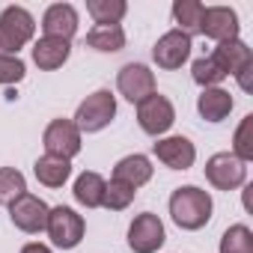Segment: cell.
<instances>
[{"label": "cell", "mask_w": 253, "mask_h": 253, "mask_svg": "<svg viewBox=\"0 0 253 253\" xmlns=\"http://www.w3.org/2000/svg\"><path fill=\"white\" fill-rule=\"evenodd\" d=\"M42 143H45V155L72 161L81 152V131L75 128L72 119H54L42 134Z\"/></svg>", "instance_id": "obj_7"}, {"label": "cell", "mask_w": 253, "mask_h": 253, "mask_svg": "<svg viewBox=\"0 0 253 253\" xmlns=\"http://www.w3.org/2000/svg\"><path fill=\"white\" fill-rule=\"evenodd\" d=\"M191 39L182 33V30H170V33H164L158 42H155V48H152V60L161 66V69H167V72H176V69H182V63L191 57Z\"/></svg>", "instance_id": "obj_11"}, {"label": "cell", "mask_w": 253, "mask_h": 253, "mask_svg": "<svg viewBox=\"0 0 253 253\" xmlns=\"http://www.w3.org/2000/svg\"><path fill=\"white\" fill-rule=\"evenodd\" d=\"M250 128H253V113H247L238 125V131H235V158L238 161H253V140H250Z\"/></svg>", "instance_id": "obj_28"}, {"label": "cell", "mask_w": 253, "mask_h": 253, "mask_svg": "<svg viewBox=\"0 0 253 253\" xmlns=\"http://www.w3.org/2000/svg\"><path fill=\"white\" fill-rule=\"evenodd\" d=\"M48 203L39 200L36 194H24L9 206V217L21 232H42L48 226Z\"/></svg>", "instance_id": "obj_10"}, {"label": "cell", "mask_w": 253, "mask_h": 253, "mask_svg": "<svg viewBox=\"0 0 253 253\" xmlns=\"http://www.w3.org/2000/svg\"><path fill=\"white\" fill-rule=\"evenodd\" d=\"M116 116V98L110 89H95L92 95H86L81 104H78V113H75V128L78 131H101L104 125H110V119Z\"/></svg>", "instance_id": "obj_3"}, {"label": "cell", "mask_w": 253, "mask_h": 253, "mask_svg": "<svg viewBox=\"0 0 253 253\" xmlns=\"http://www.w3.org/2000/svg\"><path fill=\"white\" fill-rule=\"evenodd\" d=\"M86 45L101 51V54H113V51H122L125 48V33L119 24H107V27H92L86 33Z\"/></svg>", "instance_id": "obj_22"}, {"label": "cell", "mask_w": 253, "mask_h": 253, "mask_svg": "<svg viewBox=\"0 0 253 253\" xmlns=\"http://www.w3.org/2000/svg\"><path fill=\"white\" fill-rule=\"evenodd\" d=\"M86 12L92 15L95 27H107V24H119L128 6H125V0H86Z\"/></svg>", "instance_id": "obj_23"}, {"label": "cell", "mask_w": 253, "mask_h": 253, "mask_svg": "<svg viewBox=\"0 0 253 253\" xmlns=\"http://www.w3.org/2000/svg\"><path fill=\"white\" fill-rule=\"evenodd\" d=\"M191 72H194V81H197L203 89H211V86H217V84L226 78V75L214 66V60H211V57H200V60H194Z\"/></svg>", "instance_id": "obj_27"}, {"label": "cell", "mask_w": 253, "mask_h": 253, "mask_svg": "<svg viewBox=\"0 0 253 253\" xmlns=\"http://www.w3.org/2000/svg\"><path fill=\"white\" fill-rule=\"evenodd\" d=\"M36 21L24 6H6L0 12V54L18 57V51L33 39Z\"/></svg>", "instance_id": "obj_2"}, {"label": "cell", "mask_w": 253, "mask_h": 253, "mask_svg": "<svg viewBox=\"0 0 253 253\" xmlns=\"http://www.w3.org/2000/svg\"><path fill=\"white\" fill-rule=\"evenodd\" d=\"M116 86H119V92L128 98L131 104H140L143 98H149L155 92V75L143 63H128V66L119 69Z\"/></svg>", "instance_id": "obj_9"}, {"label": "cell", "mask_w": 253, "mask_h": 253, "mask_svg": "<svg viewBox=\"0 0 253 253\" xmlns=\"http://www.w3.org/2000/svg\"><path fill=\"white\" fill-rule=\"evenodd\" d=\"M45 229H48L54 247H60V250H72V247L81 244L86 226H84V217H81L75 209H69V206H57V209L48 211V226H45Z\"/></svg>", "instance_id": "obj_4"}, {"label": "cell", "mask_w": 253, "mask_h": 253, "mask_svg": "<svg viewBox=\"0 0 253 253\" xmlns=\"http://www.w3.org/2000/svg\"><path fill=\"white\" fill-rule=\"evenodd\" d=\"M152 152H155V158L161 161V164H167L170 170H188V167H194V161H197V149H194V143L188 140V137H164V140H158L155 146H152Z\"/></svg>", "instance_id": "obj_14"}, {"label": "cell", "mask_w": 253, "mask_h": 253, "mask_svg": "<svg viewBox=\"0 0 253 253\" xmlns=\"http://www.w3.org/2000/svg\"><path fill=\"white\" fill-rule=\"evenodd\" d=\"M113 179L131 185V188L137 191L140 185H146V182L152 179V164H149L146 155H128V158H122V161L113 167Z\"/></svg>", "instance_id": "obj_18"}, {"label": "cell", "mask_w": 253, "mask_h": 253, "mask_svg": "<svg viewBox=\"0 0 253 253\" xmlns=\"http://www.w3.org/2000/svg\"><path fill=\"white\" fill-rule=\"evenodd\" d=\"M214 66L223 72V75H244V72H253V54L250 48L241 42V39H229V42H220L211 54Z\"/></svg>", "instance_id": "obj_13"}, {"label": "cell", "mask_w": 253, "mask_h": 253, "mask_svg": "<svg viewBox=\"0 0 253 253\" xmlns=\"http://www.w3.org/2000/svg\"><path fill=\"white\" fill-rule=\"evenodd\" d=\"M134 188L131 185H125V182H116L110 179V185H104V197H101V206L110 209V211H122V209H128L134 203Z\"/></svg>", "instance_id": "obj_25"}, {"label": "cell", "mask_w": 253, "mask_h": 253, "mask_svg": "<svg viewBox=\"0 0 253 253\" xmlns=\"http://www.w3.org/2000/svg\"><path fill=\"white\" fill-rule=\"evenodd\" d=\"M137 122H140V128H143L146 134L158 137V134L170 131V125L176 122V110H173V104H170L167 95L152 92L149 98H143V101L137 104Z\"/></svg>", "instance_id": "obj_6"}, {"label": "cell", "mask_w": 253, "mask_h": 253, "mask_svg": "<svg viewBox=\"0 0 253 253\" xmlns=\"http://www.w3.org/2000/svg\"><path fill=\"white\" fill-rule=\"evenodd\" d=\"M232 95L226 92V89H220V86H211V89H203V95L197 98V110H200V116L206 119V122H220V119H226L229 116V110H232Z\"/></svg>", "instance_id": "obj_17"}, {"label": "cell", "mask_w": 253, "mask_h": 253, "mask_svg": "<svg viewBox=\"0 0 253 253\" xmlns=\"http://www.w3.org/2000/svg\"><path fill=\"white\" fill-rule=\"evenodd\" d=\"M206 179L217 191H235L247 179V164L238 161L232 152H217L206 161Z\"/></svg>", "instance_id": "obj_5"}, {"label": "cell", "mask_w": 253, "mask_h": 253, "mask_svg": "<svg viewBox=\"0 0 253 253\" xmlns=\"http://www.w3.org/2000/svg\"><path fill=\"white\" fill-rule=\"evenodd\" d=\"M33 173H36V179H39L45 188H63L66 179L72 176V161L54 158V155H42V158L33 164Z\"/></svg>", "instance_id": "obj_19"}, {"label": "cell", "mask_w": 253, "mask_h": 253, "mask_svg": "<svg viewBox=\"0 0 253 253\" xmlns=\"http://www.w3.org/2000/svg\"><path fill=\"white\" fill-rule=\"evenodd\" d=\"M21 253H51V247H45V244L33 241V244H24V247H21Z\"/></svg>", "instance_id": "obj_30"}, {"label": "cell", "mask_w": 253, "mask_h": 253, "mask_svg": "<svg viewBox=\"0 0 253 253\" xmlns=\"http://www.w3.org/2000/svg\"><path fill=\"white\" fill-rule=\"evenodd\" d=\"M27 194V179L15 167H0V206H12Z\"/></svg>", "instance_id": "obj_24"}, {"label": "cell", "mask_w": 253, "mask_h": 253, "mask_svg": "<svg viewBox=\"0 0 253 253\" xmlns=\"http://www.w3.org/2000/svg\"><path fill=\"white\" fill-rule=\"evenodd\" d=\"M69 54H72V42H66V39H48V36H42V39L33 45V63H36L42 72L60 69V66L69 60Z\"/></svg>", "instance_id": "obj_16"}, {"label": "cell", "mask_w": 253, "mask_h": 253, "mask_svg": "<svg viewBox=\"0 0 253 253\" xmlns=\"http://www.w3.org/2000/svg\"><path fill=\"white\" fill-rule=\"evenodd\" d=\"M164 238H167L164 235V223L152 211L137 214L131 220V226H128V244H131L134 253H155V250H161Z\"/></svg>", "instance_id": "obj_8"}, {"label": "cell", "mask_w": 253, "mask_h": 253, "mask_svg": "<svg viewBox=\"0 0 253 253\" xmlns=\"http://www.w3.org/2000/svg\"><path fill=\"white\" fill-rule=\"evenodd\" d=\"M203 12L206 6L200 3V0H176L173 3V18H176V30H182L188 39L194 33H200V24H203Z\"/></svg>", "instance_id": "obj_20"}, {"label": "cell", "mask_w": 253, "mask_h": 253, "mask_svg": "<svg viewBox=\"0 0 253 253\" xmlns=\"http://www.w3.org/2000/svg\"><path fill=\"white\" fill-rule=\"evenodd\" d=\"M24 63L18 60V57H3V54H0V84H18L21 78H24Z\"/></svg>", "instance_id": "obj_29"}, {"label": "cell", "mask_w": 253, "mask_h": 253, "mask_svg": "<svg viewBox=\"0 0 253 253\" xmlns=\"http://www.w3.org/2000/svg\"><path fill=\"white\" fill-rule=\"evenodd\" d=\"M238 15L235 9L229 6H209L203 12V24H200V33L214 39L217 45L220 42H229V39H238Z\"/></svg>", "instance_id": "obj_12"}, {"label": "cell", "mask_w": 253, "mask_h": 253, "mask_svg": "<svg viewBox=\"0 0 253 253\" xmlns=\"http://www.w3.org/2000/svg\"><path fill=\"white\" fill-rule=\"evenodd\" d=\"M42 30L48 39H66L72 42V36L78 33V12L72 3H54L45 9L42 15Z\"/></svg>", "instance_id": "obj_15"}, {"label": "cell", "mask_w": 253, "mask_h": 253, "mask_svg": "<svg viewBox=\"0 0 253 253\" xmlns=\"http://www.w3.org/2000/svg\"><path fill=\"white\" fill-rule=\"evenodd\" d=\"M170 217L179 229H203L211 220V197L197 185L176 188L170 197Z\"/></svg>", "instance_id": "obj_1"}, {"label": "cell", "mask_w": 253, "mask_h": 253, "mask_svg": "<svg viewBox=\"0 0 253 253\" xmlns=\"http://www.w3.org/2000/svg\"><path fill=\"white\" fill-rule=\"evenodd\" d=\"M104 179L98 176V173H81L78 179H75V200L81 203V206H86V209H98L101 206V197H104Z\"/></svg>", "instance_id": "obj_21"}, {"label": "cell", "mask_w": 253, "mask_h": 253, "mask_svg": "<svg viewBox=\"0 0 253 253\" xmlns=\"http://www.w3.org/2000/svg\"><path fill=\"white\" fill-rule=\"evenodd\" d=\"M220 253H253V232L244 223H235L220 238Z\"/></svg>", "instance_id": "obj_26"}]
</instances>
